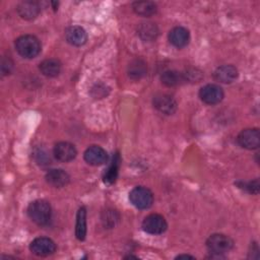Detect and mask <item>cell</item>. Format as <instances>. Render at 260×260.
<instances>
[{
	"instance_id": "15",
	"label": "cell",
	"mask_w": 260,
	"mask_h": 260,
	"mask_svg": "<svg viewBox=\"0 0 260 260\" xmlns=\"http://www.w3.org/2000/svg\"><path fill=\"white\" fill-rule=\"evenodd\" d=\"M238 69L231 64H225L217 67L213 73L214 79L221 83H232L238 78Z\"/></svg>"
},
{
	"instance_id": "3",
	"label": "cell",
	"mask_w": 260,
	"mask_h": 260,
	"mask_svg": "<svg viewBox=\"0 0 260 260\" xmlns=\"http://www.w3.org/2000/svg\"><path fill=\"white\" fill-rule=\"evenodd\" d=\"M234 247V241L231 237L224 234H212L206 240V248L211 253V255L221 256Z\"/></svg>"
},
{
	"instance_id": "23",
	"label": "cell",
	"mask_w": 260,
	"mask_h": 260,
	"mask_svg": "<svg viewBox=\"0 0 260 260\" xmlns=\"http://www.w3.org/2000/svg\"><path fill=\"white\" fill-rule=\"evenodd\" d=\"M119 166H120V156L118 153H116L114 156H113V159L111 161V165L109 166L108 170L106 171L105 173V176H104V181L106 183H109V184H112L115 182L116 178H117V175H118V170H119Z\"/></svg>"
},
{
	"instance_id": "21",
	"label": "cell",
	"mask_w": 260,
	"mask_h": 260,
	"mask_svg": "<svg viewBox=\"0 0 260 260\" xmlns=\"http://www.w3.org/2000/svg\"><path fill=\"white\" fill-rule=\"evenodd\" d=\"M75 236L79 241H83L86 236V209L84 206H81L76 214Z\"/></svg>"
},
{
	"instance_id": "16",
	"label": "cell",
	"mask_w": 260,
	"mask_h": 260,
	"mask_svg": "<svg viewBox=\"0 0 260 260\" xmlns=\"http://www.w3.org/2000/svg\"><path fill=\"white\" fill-rule=\"evenodd\" d=\"M45 179L49 185L55 188H62L69 183L70 176L64 170L53 169L46 174Z\"/></svg>"
},
{
	"instance_id": "8",
	"label": "cell",
	"mask_w": 260,
	"mask_h": 260,
	"mask_svg": "<svg viewBox=\"0 0 260 260\" xmlns=\"http://www.w3.org/2000/svg\"><path fill=\"white\" fill-rule=\"evenodd\" d=\"M237 141L243 148L246 149H257L260 146V132L258 128H247L242 130Z\"/></svg>"
},
{
	"instance_id": "13",
	"label": "cell",
	"mask_w": 260,
	"mask_h": 260,
	"mask_svg": "<svg viewBox=\"0 0 260 260\" xmlns=\"http://www.w3.org/2000/svg\"><path fill=\"white\" fill-rule=\"evenodd\" d=\"M169 41L178 49L184 48L189 44L190 32L184 26H175L169 32Z\"/></svg>"
},
{
	"instance_id": "7",
	"label": "cell",
	"mask_w": 260,
	"mask_h": 260,
	"mask_svg": "<svg viewBox=\"0 0 260 260\" xmlns=\"http://www.w3.org/2000/svg\"><path fill=\"white\" fill-rule=\"evenodd\" d=\"M29 250L31 253H34L37 256L46 257L55 253L56 244L50 238L39 237L30 242Z\"/></svg>"
},
{
	"instance_id": "25",
	"label": "cell",
	"mask_w": 260,
	"mask_h": 260,
	"mask_svg": "<svg viewBox=\"0 0 260 260\" xmlns=\"http://www.w3.org/2000/svg\"><path fill=\"white\" fill-rule=\"evenodd\" d=\"M239 187L245 189L247 192H249L251 194H258L259 187H260L259 180L255 179L254 181H250L248 183H241V184H239Z\"/></svg>"
},
{
	"instance_id": "4",
	"label": "cell",
	"mask_w": 260,
	"mask_h": 260,
	"mask_svg": "<svg viewBox=\"0 0 260 260\" xmlns=\"http://www.w3.org/2000/svg\"><path fill=\"white\" fill-rule=\"evenodd\" d=\"M129 200L138 209H147L153 203L152 192L143 186L134 187L129 193Z\"/></svg>"
},
{
	"instance_id": "6",
	"label": "cell",
	"mask_w": 260,
	"mask_h": 260,
	"mask_svg": "<svg viewBox=\"0 0 260 260\" xmlns=\"http://www.w3.org/2000/svg\"><path fill=\"white\" fill-rule=\"evenodd\" d=\"M223 96V89L218 84L208 83L199 90L200 100L207 105H216L222 101Z\"/></svg>"
},
{
	"instance_id": "26",
	"label": "cell",
	"mask_w": 260,
	"mask_h": 260,
	"mask_svg": "<svg viewBox=\"0 0 260 260\" xmlns=\"http://www.w3.org/2000/svg\"><path fill=\"white\" fill-rule=\"evenodd\" d=\"M13 69V62L9 57H3L1 60V72L2 75H7Z\"/></svg>"
},
{
	"instance_id": "2",
	"label": "cell",
	"mask_w": 260,
	"mask_h": 260,
	"mask_svg": "<svg viewBox=\"0 0 260 260\" xmlns=\"http://www.w3.org/2000/svg\"><path fill=\"white\" fill-rule=\"evenodd\" d=\"M15 49L21 57L31 59L40 54L42 45L37 37L32 35H23L16 39Z\"/></svg>"
},
{
	"instance_id": "1",
	"label": "cell",
	"mask_w": 260,
	"mask_h": 260,
	"mask_svg": "<svg viewBox=\"0 0 260 260\" xmlns=\"http://www.w3.org/2000/svg\"><path fill=\"white\" fill-rule=\"evenodd\" d=\"M27 214L38 225H47L52 217V208L48 201L38 199L29 203Z\"/></svg>"
},
{
	"instance_id": "24",
	"label": "cell",
	"mask_w": 260,
	"mask_h": 260,
	"mask_svg": "<svg viewBox=\"0 0 260 260\" xmlns=\"http://www.w3.org/2000/svg\"><path fill=\"white\" fill-rule=\"evenodd\" d=\"M119 213L113 209H107L102 214V222L105 226L109 229L114 228L116 223L119 221Z\"/></svg>"
},
{
	"instance_id": "9",
	"label": "cell",
	"mask_w": 260,
	"mask_h": 260,
	"mask_svg": "<svg viewBox=\"0 0 260 260\" xmlns=\"http://www.w3.org/2000/svg\"><path fill=\"white\" fill-rule=\"evenodd\" d=\"M53 154L59 161L68 162L76 157L77 150L74 144L68 141H60L55 144L53 148Z\"/></svg>"
},
{
	"instance_id": "18",
	"label": "cell",
	"mask_w": 260,
	"mask_h": 260,
	"mask_svg": "<svg viewBox=\"0 0 260 260\" xmlns=\"http://www.w3.org/2000/svg\"><path fill=\"white\" fill-rule=\"evenodd\" d=\"M39 69L43 75L47 77H55L61 71V63L57 59L49 58L40 63Z\"/></svg>"
},
{
	"instance_id": "5",
	"label": "cell",
	"mask_w": 260,
	"mask_h": 260,
	"mask_svg": "<svg viewBox=\"0 0 260 260\" xmlns=\"http://www.w3.org/2000/svg\"><path fill=\"white\" fill-rule=\"evenodd\" d=\"M142 230L150 235H160L168 229L166 218L157 213H151L144 217L142 221Z\"/></svg>"
},
{
	"instance_id": "14",
	"label": "cell",
	"mask_w": 260,
	"mask_h": 260,
	"mask_svg": "<svg viewBox=\"0 0 260 260\" xmlns=\"http://www.w3.org/2000/svg\"><path fill=\"white\" fill-rule=\"evenodd\" d=\"M19 16L26 20L35 19L41 11L40 4L32 0H24L18 3L16 8Z\"/></svg>"
},
{
	"instance_id": "12",
	"label": "cell",
	"mask_w": 260,
	"mask_h": 260,
	"mask_svg": "<svg viewBox=\"0 0 260 260\" xmlns=\"http://www.w3.org/2000/svg\"><path fill=\"white\" fill-rule=\"evenodd\" d=\"M66 41L75 47L83 46L87 41V34L85 29L79 25H71L65 29Z\"/></svg>"
},
{
	"instance_id": "19",
	"label": "cell",
	"mask_w": 260,
	"mask_h": 260,
	"mask_svg": "<svg viewBox=\"0 0 260 260\" xmlns=\"http://www.w3.org/2000/svg\"><path fill=\"white\" fill-rule=\"evenodd\" d=\"M127 72H128V76L131 79L138 80V79L142 78L146 74L147 67H146V64H145V62L143 60H141V59H134V60H132L129 63Z\"/></svg>"
},
{
	"instance_id": "22",
	"label": "cell",
	"mask_w": 260,
	"mask_h": 260,
	"mask_svg": "<svg viewBox=\"0 0 260 260\" xmlns=\"http://www.w3.org/2000/svg\"><path fill=\"white\" fill-rule=\"evenodd\" d=\"M161 82L169 87L179 85L183 82H186L185 76L183 72H179L176 70H167L160 76Z\"/></svg>"
},
{
	"instance_id": "11",
	"label": "cell",
	"mask_w": 260,
	"mask_h": 260,
	"mask_svg": "<svg viewBox=\"0 0 260 260\" xmlns=\"http://www.w3.org/2000/svg\"><path fill=\"white\" fill-rule=\"evenodd\" d=\"M83 158L90 166H101L107 161L108 153L103 147L99 145H91L84 151Z\"/></svg>"
},
{
	"instance_id": "20",
	"label": "cell",
	"mask_w": 260,
	"mask_h": 260,
	"mask_svg": "<svg viewBox=\"0 0 260 260\" xmlns=\"http://www.w3.org/2000/svg\"><path fill=\"white\" fill-rule=\"evenodd\" d=\"M132 9L138 15L149 17L156 13L157 7L156 4L151 1H135L132 3Z\"/></svg>"
},
{
	"instance_id": "10",
	"label": "cell",
	"mask_w": 260,
	"mask_h": 260,
	"mask_svg": "<svg viewBox=\"0 0 260 260\" xmlns=\"http://www.w3.org/2000/svg\"><path fill=\"white\" fill-rule=\"evenodd\" d=\"M153 107L165 115H173L177 111V102L175 99L166 93L156 94L153 98Z\"/></svg>"
},
{
	"instance_id": "17",
	"label": "cell",
	"mask_w": 260,
	"mask_h": 260,
	"mask_svg": "<svg viewBox=\"0 0 260 260\" xmlns=\"http://www.w3.org/2000/svg\"><path fill=\"white\" fill-rule=\"evenodd\" d=\"M158 27L153 22H142L137 27L138 36L145 42H152L158 36Z\"/></svg>"
},
{
	"instance_id": "27",
	"label": "cell",
	"mask_w": 260,
	"mask_h": 260,
	"mask_svg": "<svg viewBox=\"0 0 260 260\" xmlns=\"http://www.w3.org/2000/svg\"><path fill=\"white\" fill-rule=\"evenodd\" d=\"M182 258H190V259H194L195 257L194 256H191V255H188V254H181V255H178L176 257V259H182Z\"/></svg>"
}]
</instances>
